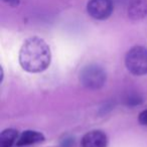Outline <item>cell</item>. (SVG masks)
I'll list each match as a JSON object with an SVG mask.
<instances>
[{
	"label": "cell",
	"mask_w": 147,
	"mask_h": 147,
	"mask_svg": "<svg viewBox=\"0 0 147 147\" xmlns=\"http://www.w3.org/2000/svg\"><path fill=\"white\" fill-rule=\"evenodd\" d=\"M51 53L49 45L38 36L27 38L19 51V63L28 73H41L49 67Z\"/></svg>",
	"instance_id": "6da1fadb"
},
{
	"label": "cell",
	"mask_w": 147,
	"mask_h": 147,
	"mask_svg": "<svg viewBox=\"0 0 147 147\" xmlns=\"http://www.w3.org/2000/svg\"><path fill=\"white\" fill-rule=\"evenodd\" d=\"M107 75L105 69L96 63H91L80 71V82L84 87L90 90H98L106 83Z\"/></svg>",
	"instance_id": "7a4b0ae2"
},
{
	"label": "cell",
	"mask_w": 147,
	"mask_h": 147,
	"mask_svg": "<svg viewBox=\"0 0 147 147\" xmlns=\"http://www.w3.org/2000/svg\"><path fill=\"white\" fill-rule=\"evenodd\" d=\"M125 65L134 76L147 75V49L143 47L130 49L125 57Z\"/></svg>",
	"instance_id": "3957f363"
},
{
	"label": "cell",
	"mask_w": 147,
	"mask_h": 147,
	"mask_svg": "<svg viewBox=\"0 0 147 147\" xmlns=\"http://www.w3.org/2000/svg\"><path fill=\"white\" fill-rule=\"evenodd\" d=\"M114 9L112 0H89L87 12L92 18L105 20L111 16Z\"/></svg>",
	"instance_id": "277c9868"
},
{
	"label": "cell",
	"mask_w": 147,
	"mask_h": 147,
	"mask_svg": "<svg viewBox=\"0 0 147 147\" xmlns=\"http://www.w3.org/2000/svg\"><path fill=\"white\" fill-rule=\"evenodd\" d=\"M107 135L100 130L90 131L82 138V147H107Z\"/></svg>",
	"instance_id": "5b68a950"
},
{
	"label": "cell",
	"mask_w": 147,
	"mask_h": 147,
	"mask_svg": "<svg viewBox=\"0 0 147 147\" xmlns=\"http://www.w3.org/2000/svg\"><path fill=\"white\" fill-rule=\"evenodd\" d=\"M128 17L132 20H140L147 15L146 0H133L127 11Z\"/></svg>",
	"instance_id": "8992f818"
},
{
	"label": "cell",
	"mask_w": 147,
	"mask_h": 147,
	"mask_svg": "<svg viewBox=\"0 0 147 147\" xmlns=\"http://www.w3.org/2000/svg\"><path fill=\"white\" fill-rule=\"evenodd\" d=\"M43 140H45V136L42 135V133L38 131L26 130L18 137L16 145L17 146H27V145L42 142Z\"/></svg>",
	"instance_id": "52a82bcc"
},
{
	"label": "cell",
	"mask_w": 147,
	"mask_h": 147,
	"mask_svg": "<svg viewBox=\"0 0 147 147\" xmlns=\"http://www.w3.org/2000/svg\"><path fill=\"white\" fill-rule=\"evenodd\" d=\"M18 139V132L15 129H6L0 134V147H11Z\"/></svg>",
	"instance_id": "ba28073f"
},
{
	"label": "cell",
	"mask_w": 147,
	"mask_h": 147,
	"mask_svg": "<svg viewBox=\"0 0 147 147\" xmlns=\"http://www.w3.org/2000/svg\"><path fill=\"white\" fill-rule=\"evenodd\" d=\"M126 101L128 105H138L141 103V99L138 96H130Z\"/></svg>",
	"instance_id": "9c48e42d"
},
{
	"label": "cell",
	"mask_w": 147,
	"mask_h": 147,
	"mask_svg": "<svg viewBox=\"0 0 147 147\" xmlns=\"http://www.w3.org/2000/svg\"><path fill=\"white\" fill-rule=\"evenodd\" d=\"M138 120H139V123H140V124L146 125V126H147V109L143 111V112L140 113Z\"/></svg>",
	"instance_id": "30bf717a"
},
{
	"label": "cell",
	"mask_w": 147,
	"mask_h": 147,
	"mask_svg": "<svg viewBox=\"0 0 147 147\" xmlns=\"http://www.w3.org/2000/svg\"><path fill=\"white\" fill-rule=\"evenodd\" d=\"M2 1L11 7H17L21 2V0H2Z\"/></svg>",
	"instance_id": "8fae6325"
}]
</instances>
